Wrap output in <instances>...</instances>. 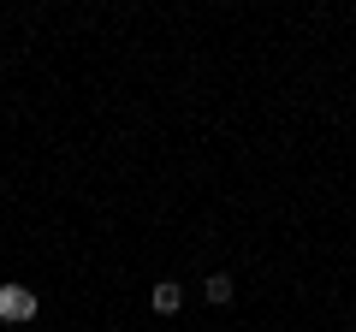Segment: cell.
Segmentation results:
<instances>
[{"label": "cell", "mask_w": 356, "mask_h": 332, "mask_svg": "<svg viewBox=\"0 0 356 332\" xmlns=\"http://www.w3.org/2000/svg\"><path fill=\"white\" fill-rule=\"evenodd\" d=\"M232 291H238L232 273H208V279H202V297H208V303H232Z\"/></svg>", "instance_id": "cell-3"}, {"label": "cell", "mask_w": 356, "mask_h": 332, "mask_svg": "<svg viewBox=\"0 0 356 332\" xmlns=\"http://www.w3.org/2000/svg\"><path fill=\"white\" fill-rule=\"evenodd\" d=\"M178 308H184V285L161 279V285H154V315H178Z\"/></svg>", "instance_id": "cell-2"}, {"label": "cell", "mask_w": 356, "mask_h": 332, "mask_svg": "<svg viewBox=\"0 0 356 332\" xmlns=\"http://www.w3.org/2000/svg\"><path fill=\"white\" fill-rule=\"evenodd\" d=\"M42 315V297L30 291V285H0V320L6 326H24V320Z\"/></svg>", "instance_id": "cell-1"}]
</instances>
